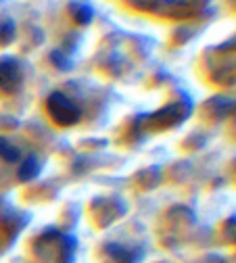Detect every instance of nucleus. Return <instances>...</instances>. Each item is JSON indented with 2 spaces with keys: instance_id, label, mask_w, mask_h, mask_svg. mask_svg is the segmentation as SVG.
I'll return each mask as SVG.
<instances>
[{
  "instance_id": "1",
  "label": "nucleus",
  "mask_w": 236,
  "mask_h": 263,
  "mask_svg": "<svg viewBox=\"0 0 236 263\" xmlns=\"http://www.w3.org/2000/svg\"><path fill=\"white\" fill-rule=\"evenodd\" d=\"M48 111H50V115H52L59 123H63V125L74 123V121L80 117V109L69 101V98L63 96V94H59V92L50 96Z\"/></svg>"
},
{
  "instance_id": "2",
  "label": "nucleus",
  "mask_w": 236,
  "mask_h": 263,
  "mask_svg": "<svg viewBox=\"0 0 236 263\" xmlns=\"http://www.w3.org/2000/svg\"><path fill=\"white\" fill-rule=\"evenodd\" d=\"M38 174V163H36V159H27L23 165H21V170H19V178L21 180H29V178H33Z\"/></svg>"
},
{
  "instance_id": "3",
  "label": "nucleus",
  "mask_w": 236,
  "mask_h": 263,
  "mask_svg": "<svg viewBox=\"0 0 236 263\" xmlns=\"http://www.w3.org/2000/svg\"><path fill=\"white\" fill-rule=\"evenodd\" d=\"M0 157H5L7 161H17L19 159V151L15 146H11L9 140L0 138Z\"/></svg>"
},
{
  "instance_id": "4",
  "label": "nucleus",
  "mask_w": 236,
  "mask_h": 263,
  "mask_svg": "<svg viewBox=\"0 0 236 263\" xmlns=\"http://www.w3.org/2000/svg\"><path fill=\"white\" fill-rule=\"evenodd\" d=\"M80 23H88L90 21V9H86V7H80V13H78V17H76Z\"/></svg>"
}]
</instances>
